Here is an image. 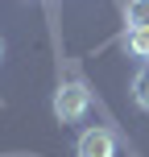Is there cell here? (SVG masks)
<instances>
[{
    "mask_svg": "<svg viewBox=\"0 0 149 157\" xmlns=\"http://www.w3.org/2000/svg\"><path fill=\"white\" fill-rule=\"evenodd\" d=\"M133 103H137L141 112H149V62L133 75Z\"/></svg>",
    "mask_w": 149,
    "mask_h": 157,
    "instance_id": "3",
    "label": "cell"
},
{
    "mask_svg": "<svg viewBox=\"0 0 149 157\" xmlns=\"http://www.w3.org/2000/svg\"><path fill=\"white\" fill-rule=\"evenodd\" d=\"M75 157H116V136L108 128H83L75 141Z\"/></svg>",
    "mask_w": 149,
    "mask_h": 157,
    "instance_id": "2",
    "label": "cell"
},
{
    "mask_svg": "<svg viewBox=\"0 0 149 157\" xmlns=\"http://www.w3.org/2000/svg\"><path fill=\"white\" fill-rule=\"evenodd\" d=\"M0 58H4V41H0Z\"/></svg>",
    "mask_w": 149,
    "mask_h": 157,
    "instance_id": "6",
    "label": "cell"
},
{
    "mask_svg": "<svg viewBox=\"0 0 149 157\" xmlns=\"http://www.w3.org/2000/svg\"><path fill=\"white\" fill-rule=\"evenodd\" d=\"M87 108H91V91H87L83 83H62L54 91V116L62 120V124H79V120L87 116Z\"/></svg>",
    "mask_w": 149,
    "mask_h": 157,
    "instance_id": "1",
    "label": "cell"
},
{
    "mask_svg": "<svg viewBox=\"0 0 149 157\" xmlns=\"http://www.w3.org/2000/svg\"><path fill=\"white\" fill-rule=\"evenodd\" d=\"M124 21H128V29H149V0H128Z\"/></svg>",
    "mask_w": 149,
    "mask_h": 157,
    "instance_id": "4",
    "label": "cell"
},
{
    "mask_svg": "<svg viewBox=\"0 0 149 157\" xmlns=\"http://www.w3.org/2000/svg\"><path fill=\"white\" fill-rule=\"evenodd\" d=\"M124 50L137 58H149V29H128L124 33Z\"/></svg>",
    "mask_w": 149,
    "mask_h": 157,
    "instance_id": "5",
    "label": "cell"
}]
</instances>
